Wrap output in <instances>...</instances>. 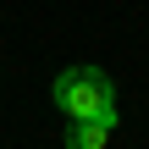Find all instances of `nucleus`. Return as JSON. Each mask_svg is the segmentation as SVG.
<instances>
[{
    "mask_svg": "<svg viewBox=\"0 0 149 149\" xmlns=\"http://www.w3.org/2000/svg\"><path fill=\"white\" fill-rule=\"evenodd\" d=\"M50 100L66 122H116V88L100 66H66L50 83Z\"/></svg>",
    "mask_w": 149,
    "mask_h": 149,
    "instance_id": "nucleus-1",
    "label": "nucleus"
},
{
    "mask_svg": "<svg viewBox=\"0 0 149 149\" xmlns=\"http://www.w3.org/2000/svg\"><path fill=\"white\" fill-rule=\"evenodd\" d=\"M116 133V122H72L66 127V149H105Z\"/></svg>",
    "mask_w": 149,
    "mask_h": 149,
    "instance_id": "nucleus-2",
    "label": "nucleus"
}]
</instances>
